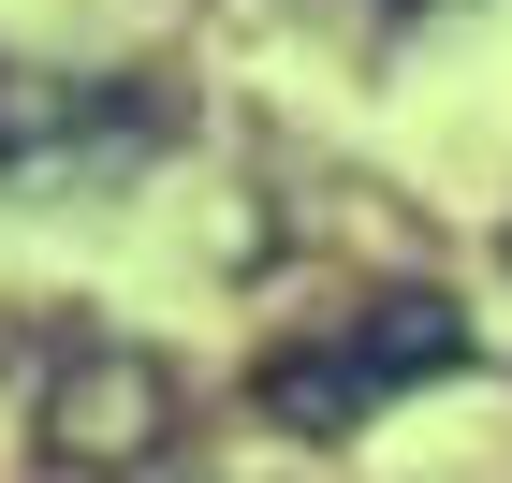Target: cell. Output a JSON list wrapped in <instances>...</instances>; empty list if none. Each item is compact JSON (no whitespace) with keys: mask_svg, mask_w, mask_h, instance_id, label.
Listing matches in <instances>:
<instances>
[{"mask_svg":"<svg viewBox=\"0 0 512 483\" xmlns=\"http://www.w3.org/2000/svg\"><path fill=\"white\" fill-rule=\"evenodd\" d=\"M454 366H469V308L439 279H381V293H352V308H322L308 337H278V352L249 366V410H264L278 440H366L395 396H425Z\"/></svg>","mask_w":512,"mask_h":483,"instance_id":"cell-1","label":"cell"},{"mask_svg":"<svg viewBox=\"0 0 512 483\" xmlns=\"http://www.w3.org/2000/svg\"><path fill=\"white\" fill-rule=\"evenodd\" d=\"M161 132H176V103H161L147 74L0 59V176H30V191H59V176H132Z\"/></svg>","mask_w":512,"mask_h":483,"instance_id":"cell-2","label":"cell"},{"mask_svg":"<svg viewBox=\"0 0 512 483\" xmlns=\"http://www.w3.org/2000/svg\"><path fill=\"white\" fill-rule=\"evenodd\" d=\"M176 425H191V381H176L147 337H74V352L44 366V469H74V483L161 469Z\"/></svg>","mask_w":512,"mask_h":483,"instance_id":"cell-3","label":"cell"},{"mask_svg":"<svg viewBox=\"0 0 512 483\" xmlns=\"http://www.w3.org/2000/svg\"><path fill=\"white\" fill-rule=\"evenodd\" d=\"M395 15H483V0H395Z\"/></svg>","mask_w":512,"mask_h":483,"instance_id":"cell-4","label":"cell"}]
</instances>
